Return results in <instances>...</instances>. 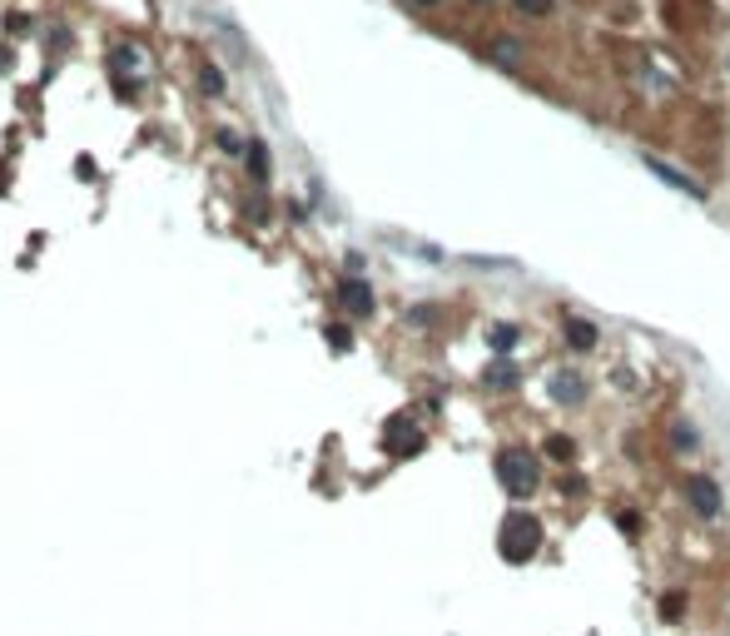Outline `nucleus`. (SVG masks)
Listing matches in <instances>:
<instances>
[{
    "instance_id": "1",
    "label": "nucleus",
    "mask_w": 730,
    "mask_h": 636,
    "mask_svg": "<svg viewBox=\"0 0 730 636\" xmlns=\"http://www.w3.org/2000/svg\"><path fill=\"white\" fill-rule=\"evenodd\" d=\"M497 482L507 487V497H532L537 482H542V462H537L532 448L512 442V448L497 452Z\"/></svg>"
},
{
    "instance_id": "2",
    "label": "nucleus",
    "mask_w": 730,
    "mask_h": 636,
    "mask_svg": "<svg viewBox=\"0 0 730 636\" xmlns=\"http://www.w3.org/2000/svg\"><path fill=\"white\" fill-rule=\"evenodd\" d=\"M537 547H542V522H537L532 512H507L502 532H497V552H502V561L522 567V561L537 557Z\"/></svg>"
},
{
    "instance_id": "3",
    "label": "nucleus",
    "mask_w": 730,
    "mask_h": 636,
    "mask_svg": "<svg viewBox=\"0 0 730 636\" xmlns=\"http://www.w3.org/2000/svg\"><path fill=\"white\" fill-rule=\"evenodd\" d=\"M661 15L671 30H705L711 25V0H661Z\"/></svg>"
},
{
    "instance_id": "4",
    "label": "nucleus",
    "mask_w": 730,
    "mask_h": 636,
    "mask_svg": "<svg viewBox=\"0 0 730 636\" xmlns=\"http://www.w3.org/2000/svg\"><path fill=\"white\" fill-rule=\"evenodd\" d=\"M681 492H686V507H691L695 517H705V522H711V517L721 512V487H715V477L691 472V477L681 482Z\"/></svg>"
},
{
    "instance_id": "5",
    "label": "nucleus",
    "mask_w": 730,
    "mask_h": 636,
    "mask_svg": "<svg viewBox=\"0 0 730 636\" xmlns=\"http://www.w3.org/2000/svg\"><path fill=\"white\" fill-rule=\"evenodd\" d=\"M482 383L492 388V393H512L517 383H522V368L512 363V358H497V363H487V373H482Z\"/></svg>"
},
{
    "instance_id": "6",
    "label": "nucleus",
    "mask_w": 730,
    "mask_h": 636,
    "mask_svg": "<svg viewBox=\"0 0 730 636\" xmlns=\"http://www.w3.org/2000/svg\"><path fill=\"white\" fill-rule=\"evenodd\" d=\"M646 169H651V174H656V179H666V184H671V189H686V194H695V199H705V189H701V184H695V179H691V174H681V169H671V164H666V159H651V154H646Z\"/></svg>"
},
{
    "instance_id": "7",
    "label": "nucleus",
    "mask_w": 730,
    "mask_h": 636,
    "mask_svg": "<svg viewBox=\"0 0 730 636\" xmlns=\"http://www.w3.org/2000/svg\"><path fill=\"white\" fill-rule=\"evenodd\" d=\"M562 333H567V343L577 348V353H591V348H597V323H587V318H577V313L562 323Z\"/></svg>"
},
{
    "instance_id": "8",
    "label": "nucleus",
    "mask_w": 730,
    "mask_h": 636,
    "mask_svg": "<svg viewBox=\"0 0 730 636\" xmlns=\"http://www.w3.org/2000/svg\"><path fill=\"white\" fill-rule=\"evenodd\" d=\"M552 398L567 402V408H577V402L587 398V383H581L577 373H567V368H562V373H552Z\"/></svg>"
},
{
    "instance_id": "9",
    "label": "nucleus",
    "mask_w": 730,
    "mask_h": 636,
    "mask_svg": "<svg viewBox=\"0 0 730 636\" xmlns=\"http://www.w3.org/2000/svg\"><path fill=\"white\" fill-rule=\"evenodd\" d=\"M343 303L353 313H368V309H373V293H368L363 283H343Z\"/></svg>"
},
{
    "instance_id": "10",
    "label": "nucleus",
    "mask_w": 730,
    "mask_h": 636,
    "mask_svg": "<svg viewBox=\"0 0 730 636\" xmlns=\"http://www.w3.org/2000/svg\"><path fill=\"white\" fill-rule=\"evenodd\" d=\"M487 55H492V60H502L507 70H517V65H522V55H517V45H512V40H492V45H487Z\"/></svg>"
},
{
    "instance_id": "11",
    "label": "nucleus",
    "mask_w": 730,
    "mask_h": 636,
    "mask_svg": "<svg viewBox=\"0 0 730 636\" xmlns=\"http://www.w3.org/2000/svg\"><path fill=\"white\" fill-rule=\"evenodd\" d=\"M487 338H492L497 353H507V348L517 343V323H492V333H487Z\"/></svg>"
},
{
    "instance_id": "12",
    "label": "nucleus",
    "mask_w": 730,
    "mask_h": 636,
    "mask_svg": "<svg viewBox=\"0 0 730 636\" xmlns=\"http://www.w3.org/2000/svg\"><path fill=\"white\" fill-rule=\"evenodd\" d=\"M547 452H552L557 462H571V458H577V442H571V438H562V432H557V438H547Z\"/></svg>"
},
{
    "instance_id": "13",
    "label": "nucleus",
    "mask_w": 730,
    "mask_h": 636,
    "mask_svg": "<svg viewBox=\"0 0 730 636\" xmlns=\"http://www.w3.org/2000/svg\"><path fill=\"white\" fill-rule=\"evenodd\" d=\"M681 611H686V597H681V591H671V597L661 601V617L666 621H681Z\"/></svg>"
},
{
    "instance_id": "14",
    "label": "nucleus",
    "mask_w": 730,
    "mask_h": 636,
    "mask_svg": "<svg viewBox=\"0 0 730 636\" xmlns=\"http://www.w3.org/2000/svg\"><path fill=\"white\" fill-rule=\"evenodd\" d=\"M522 15H552V0H512Z\"/></svg>"
},
{
    "instance_id": "15",
    "label": "nucleus",
    "mask_w": 730,
    "mask_h": 636,
    "mask_svg": "<svg viewBox=\"0 0 730 636\" xmlns=\"http://www.w3.org/2000/svg\"><path fill=\"white\" fill-rule=\"evenodd\" d=\"M671 442H676V448H695V432H691V422H676V432H671Z\"/></svg>"
},
{
    "instance_id": "16",
    "label": "nucleus",
    "mask_w": 730,
    "mask_h": 636,
    "mask_svg": "<svg viewBox=\"0 0 730 636\" xmlns=\"http://www.w3.org/2000/svg\"><path fill=\"white\" fill-rule=\"evenodd\" d=\"M412 5H438V0H412Z\"/></svg>"
},
{
    "instance_id": "17",
    "label": "nucleus",
    "mask_w": 730,
    "mask_h": 636,
    "mask_svg": "<svg viewBox=\"0 0 730 636\" xmlns=\"http://www.w3.org/2000/svg\"><path fill=\"white\" fill-rule=\"evenodd\" d=\"M472 5H492V0H472Z\"/></svg>"
}]
</instances>
